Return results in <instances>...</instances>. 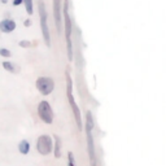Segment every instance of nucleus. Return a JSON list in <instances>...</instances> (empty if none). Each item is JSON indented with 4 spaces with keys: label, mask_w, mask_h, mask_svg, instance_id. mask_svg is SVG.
Instances as JSON below:
<instances>
[{
    "label": "nucleus",
    "mask_w": 166,
    "mask_h": 166,
    "mask_svg": "<svg viewBox=\"0 0 166 166\" xmlns=\"http://www.w3.org/2000/svg\"><path fill=\"white\" fill-rule=\"evenodd\" d=\"M69 0H64V22H65V36H66V42H68V55H69V60L73 58V48H71V20L69 16Z\"/></svg>",
    "instance_id": "1"
},
{
    "label": "nucleus",
    "mask_w": 166,
    "mask_h": 166,
    "mask_svg": "<svg viewBox=\"0 0 166 166\" xmlns=\"http://www.w3.org/2000/svg\"><path fill=\"white\" fill-rule=\"evenodd\" d=\"M38 9H39V16H40V27H42V32L44 36V40H46L47 46L51 44V38H49V30L47 26V12H46V4H44L43 0L38 2Z\"/></svg>",
    "instance_id": "2"
},
{
    "label": "nucleus",
    "mask_w": 166,
    "mask_h": 166,
    "mask_svg": "<svg viewBox=\"0 0 166 166\" xmlns=\"http://www.w3.org/2000/svg\"><path fill=\"white\" fill-rule=\"evenodd\" d=\"M66 79H68V99H69V103H70V107L71 109L74 110V115H75V119H77V123H78V129L82 130V119H81V112L78 107H77V104L73 99V95H71V78L69 74H66Z\"/></svg>",
    "instance_id": "3"
},
{
    "label": "nucleus",
    "mask_w": 166,
    "mask_h": 166,
    "mask_svg": "<svg viewBox=\"0 0 166 166\" xmlns=\"http://www.w3.org/2000/svg\"><path fill=\"white\" fill-rule=\"evenodd\" d=\"M36 88L42 95H48L53 91L55 82L51 78H47V77H40V78L36 79Z\"/></svg>",
    "instance_id": "4"
},
{
    "label": "nucleus",
    "mask_w": 166,
    "mask_h": 166,
    "mask_svg": "<svg viewBox=\"0 0 166 166\" xmlns=\"http://www.w3.org/2000/svg\"><path fill=\"white\" fill-rule=\"evenodd\" d=\"M38 113H39V117L42 118V121H44L46 123H52L53 121V112L51 109V105L47 101H40L38 105Z\"/></svg>",
    "instance_id": "5"
},
{
    "label": "nucleus",
    "mask_w": 166,
    "mask_h": 166,
    "mask_svg": "<svg viewBox=\"0 0 166 166\" xmlns=\"http://www.w3.org/2000/svg\"><path fill=\"white\" fill-rule=\"evenodd\" d=\"M36 148H38V152L43 156H47L52 152V140L51 138L48 135H42L39 139H38V144H36Z\"/></svg>",
    "instance_id": "6"
},
{
    "label": "nucleus",
    "mask_w": 166,
    "mask_h": 166,
    "mask_svg": "<svg viewBox=\"0 0 166 166\" xmlns=\"http://www.w3.org/2000/svg\"><path fill=\"white\" fill-rule=\"evenodd\" d=\"M87 131V143H88V154H90V164L91 166H96V156H95V145L92 139V129L86 127Z\"/></svg>",
    "instance_id": "7"
},
{
    "label": "nucleus",
    "mask_w": 166,
    "mask_h": 166,
    "mask_svg": "<svg viewBox=\"0 0 166 166\" xmlns=\"http://www.w3.org/2000/svg\"><path fill=\"white\" fill-rule=\"evenodd\" d=\"M61 0H53V10H55V21L58 31H61V7H60Z\"/></svg>",
    "instance_id": "8"
},
{
    "label": "nucleus",
    "mask_w": 166,
    "mask_h": 166,
    "mask_svg": "<svg viewBox=\"0 0 166 166\" xmlns=\"http://www.w3.org/2000/svg\"><path fill=\"white\" fill-rule=\"evenodd\" d=\"M16 29V22L13 20H3L0 22V30L3 32H12Z\"/></svg>",
    "instance_id": "9"
},
{
    "label": "nucleus",
    "mask_w": 166,
    "mask_h": 166,
    "mask_svg": "<svg viewBox=\"0 0 166 166\" xmlns=\"http://www.w3.org/2000/svg\"><path fill=\"white\" fill-rule=\"evenodd\" d=\"M18 149H20V152L22 154H27L30 151V144H29V141H26V140H22L20 143V145H18Z\"/></svg>",
    "instance_id": "10"
},
{
    "label": "nucleus",
    "mask_w": 166,
    "mask_h": 166,
    "mask_svg": "<svg viewBox=\"0 0 166 166\" xmlns=\"http://www.w3.org/2000/svg\"><path fill=\"white\" fill-rule=\"evenodd\" d=\"M55 140H56V148H55V156H56L57 158L61 156V152H60V148H61V139L57 136V135H55Z\"/></svg>",
    "instance_id": "11"
},
{
    "label": "nucleus",
    "mask_w": 166,
    "mask_h": 166,
    "mask_svg": "<svg viewBox=\"0 0 166 166\" xmlns=\"http://www.w3.org/2000/svg\"><path fill=\"white\" fill-rule=\"evenodd\" d=\"M3 68L7 71H9V73H16V71H17V68L9 61H3Z\"/></svg>",
    "instance_id": "12"
},
{
    "label": "nucleus",
    "mask_w": 166,
    "mask_h": 166,
    "mask_svg": "<svg viewBox=\"0 0 166 166\" xmlns=\"http://www.w3.org/2000/svg\"><path fill=\"white\" fill-rule=\"evenodd\" d=\"M24 3H25V7H26V12L27 14H32V0H24Z\"/></svg>",
    "instance_id": "13"
},
{
    "label": "nucleus",
    "mask_w": 166,
    "mask_h": 166,
    "mask_svg": "<svg viewBox=\"0 0 166 166\" xmlns=\"http://www.w3.org/2000/svg\"><path fill=\"white\" fill-rule=\"evenodd\" d=\"M10 51H8L7 48H0V56H4V57H10Z\"/></svg>",
    "instance_id": "14"
},
{
    "label": "nucleus",
    "mask_w": 166,
    "mask_h": 166,
    "mask_svg": "<svg viewBox=\"0 0 166 166\" xmlns=\"http://www.w3.org/2000/svg\"><path fill=\"white\" fill-rule=\"evenodd\" d=\"M69 166H75V162H74V156H73V153L69 152Z\"/></svg>",
    "instance_id": "15"
},
{
    "label": "nucleus",
    "mask_w": 166,
    "mask_h": 166,
    "mask_svg": "<svg viewBox=\"0 0 166 166\" xmlns=\"http://www.w3.org/2000/svg\"><path fill=\"white\" fill-rule=\"evenodd\" d=\"M18 44H20V47H25V48H27V47H30V44H31V43H30L29 40H22V42H20Z\"/></svg>",
    "instance_id": "16"
},
{
    "label": "nucleus",
    "mask_w": 166,
    "mask_h": 166,
    "mask_svg": "<svg viewBox=\"0 0 166 166\" xmlns=\"http://www.w3.org/2000/svg\"><path fill=\"white\" fill-rule=\"evenodd\" d=\"M22 3H24V0H13V5H14V7H18V5L22 4Z\"/></svg>",
    "instance_id": "17"
},
{
    "label": "nucleus",
    "mask_w": 166,
    "mask_h": 166,
    "mask_svg": "<svg viewBox=\"0 0 166 166\" xmlns=\"http://www.w3.org/2000/svg\"><path fill=\"white\" fill-rule=\"evenodd\" d=\"M30 24H31L30 20H26V21H25V26H30Z\"/></svg>",
    "instance_id": "18"
},
{
    "label": "nucleus",
    "mask_w": 166,
    "mask_h": 166,
    "mask_svg": "<svg viewBox=\"0 0 166 166\" xmlns=\"http://www.w3.org/2000/svg\"><path fill=\"white\" fill-rule=\"evenodd\" d=\"M0 2H2L3 4H7V3H8V0H0Z\"/></svg>",
    "instance_id": "19"
}]
</instances>
